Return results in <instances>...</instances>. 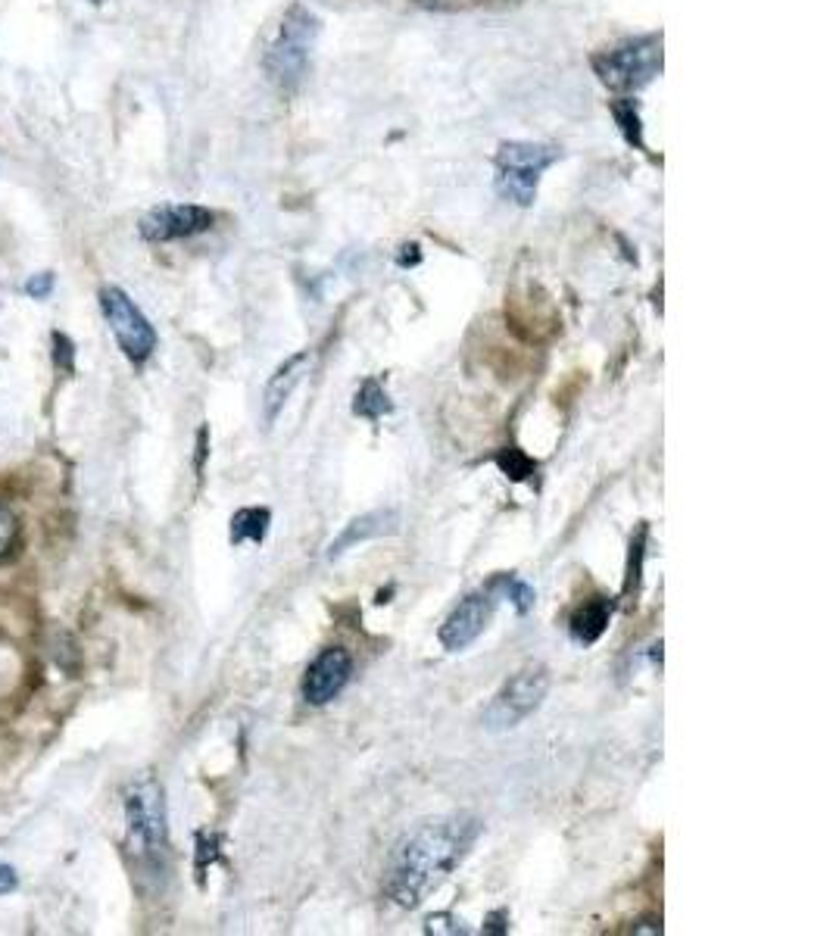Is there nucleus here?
I'll return each mask as SVG.
<instances>
[{
  "label": "nucleus",
  "instance_id": "1",
  "mask_svg": "<svg viewBox=\"0 0 833 936\" xmlns=\"http://www.w3.org/2000/svg\"><path fill=\"white\" fill-rule=\"evenodd\" d=\"M478 834L481 821L475 815H450L415 827L390 858L384 893L403 908L422 905L456 871Z\"/></svg>",
  "mask_w": 833,
  "mask_h": 936
},
{
  "label": "nucleus",
  "instance_id": "2",
  "mask_svg": "<svg viewBox=\"0 0 833 936\" xmlns=\"http://www.w3.org/2000/svg\"><path fill=\"white\" fill-rule=\"evenodd\" d=\"M319 38V16L306 10L303 4H291L284 10L275 35L269 38L266 50H263V72L269 75V82L291 94L300 88L306 66H309V54L316 47Z\"/></svg>",
  "mask_w": 833,
  "mask_h": 936
},
{
  "label": "nucleus",
  "instance_id": "3",
  "mask_svg": "<svg viewBox=\"0 0 833 936\" xmlns=\"http://www.w3.org/2000/svg\"><path fill=\"white\" fill-rule=\"evenodd\" d=\"M546 693H550V671H546L543 665H525L522 671H515L497 693H493L481 721L490 734L515 731L518 724H522L525 718H531L543 706Z\"/></svg>",
  "mask_w": 833,
  "mask_h": 936
},
{
  "label": "nucleus",
  "instance_id": "4",
  "mask_svg": "<svg viewBox=\"0 0 833 936\" xmlns=\"http://www.w3.org/2000/svg\"><path fill=\"white\" fill-rule=\"evenodd\" d=\"M556 147L534 141H506L497 150V191L515 206H531L540 175L556 163Z\"/></svg>",
  "mask_w": 833,
  "mask_h": 936
},
{
  "label": "nucleus",
  "instance_id": "5",
  "mask_svg": "<svg viewBox=\"0 0 833 936\" xmlns=\"http://www.w3.org/2000/svg\"><path fill=\"white\" fill-rule=\"evenodd\" d=\"M125 821L128 840L141 855H156L166 849V796L160 780L153 774H141L125 787Z\"/></svg>",
  "mask_w": 833,
  "mask_h": 936
},
{
  "label": "nucleus",
  "instance_id": "6",
  "mask_svg": "<svg viewBox=\"0 0 833 936\" xmlns=\"http://www.w3.org/2000/svg\"><path fill=\"white\" fill-rule=\"evenodd\" d=\"M593 69L600 75V82L612 91H640L662 69V38H640L612 47L606 54H596Z\"/></svg>",
  "mask_w": 833,
  "mask_h": 936
},
{
  "label": "nucleus",
  "instance_id": "7",
  "mask_svg": "<svg viewBox=\"0 0 833 936\" xmlns=\"http://www.w3.org/2000/svg\"><path fill=\"white\" fill-rule=\"evenodd\" d=\"M97 300H100L103 319H107L119 350L132 359L135 366L147 362L156 350V331L150 319L138 309V303L119 288H103Z\"/></svg>",
  "mask_w": 833,
  "mask_h": 936
},
{
  "label": "nucleus",
  "instance_id": "8",
  "mask_svg": "<svg viewBox=\"0 0 833 936\" xmlns=\"http://www.w3.org/2000/svg\"><path fill=\"white\" fill-rule=\"evenodd\" d=\"M213 213L206 206H194V203H163L153 206L150 213L141 216L138 231L141 238L150 244H169V241H181V238H194V234H203L213 228Z\"/></svg>",
  "mask_w": 833,
  "mask_h": 936
},
{
  "label": "nucleus",
  "instance_id": "9",
  "mask_svg": "<svg viewBox=\"0 0 833 936\" xmlns=\"http://www.w3.org/2000/svg\"><path fill=\"white\" fill-rule=\"evenodd\" d=\"M353 678V656L344 646H325L322 653L309 662L300 693L309 706H328L331 699L344 693Z\"/></svg>",
  "mask_w": 833,
  "mask_h": 936
},
{
  "label": "nucleus",
  "instance_id": "10",
  "mask_svg": "<svg viewBox=\"0 0 833 936\" xmlns=\"http://www.w3.org/2000/svg\"><path fill=\"white\" fill-rule=\"evenodd\" d=\"M493 609H497V593L493 590H478V593H468L465 600L450 612V618L444 621V628H440V643L450 653H459V649L472 646L493 618Z\"/></svg>",
  "mask_w": 833,
  "mask_h": 936
},
{
  "label": "nucleus",
  "instance_id": "11",
  "mask_svg": "<svg viewBox=\"0 0 833 936\" xmlns=\"http://www.w3.org/2000/svg\"><path fill=\"white\" fill-rule=\"evenodd\" d=\"M309 369H312V353L300 350V353L284 359L281 366L272 372V378L266 381V390H263V419H266V425L278 422V415L284 412V406H288V400L294 397V390L303 384Z\"/></svg>",
  "mask_w": 833,
  "mask_h": 936
},
{
  "label": "nucleus",
  "instance_id": "12",
  "mask_svg": "<svg viewBox=\"0 0 833 936\" xmlns=\"http://www.w3.org/2000/svg\"><path fill=\"white\" fill-rule=\"evenodd\" d=\"M390 531H397V512L394 509H378V512L362 515V518H353V522L344 528V534L328 546V556L337 559L341 553H347L350 546L381 537V534H390Z\"/></svg>",
  "mask_w": 833,
  "mask_h": 936
},
{
  "label": "nucleus",
  "instance_id": "13",
  "mask_svg": "<svg viewBox=\"0 0 833 936\" xmlns=\"http://www.w3.org/2000/svg\"><path fill=\"white\" fill-rule=\"evenodd\" d=\"M609 621H612V603L606 600V596H593V600H587L575 615H571V621H568L571 640L581 643V646H593L606 634Z\"/></svg>",
  "mask_w": 833,
  "mask_h": 936
},
{
  "label": "nucleus",
  "instance_id": "14",
  "mask_svg": "<svg viewBox=\"0 0 833 936\" xmlns=\"http://www.w3.org/2000/svg\"><path fill=\"white\" fill-rule=\"evenodd\" d=\"M272 525V512L263 506H247L231 515V543H263Z\"/></svg>",
  "mask_w": 833,
  "mask_h": 936
},
{
  "label": "nucleus",
  "instance_id": "15",
  "mask_svg": "<svg viewBox=\"0 0 833 936\" xmlns=\"http://www.w3.org/2000/svg\"><path fill=\"white\" fill-rule=\"evenodd\" d=\"M390 409H394V403H390L387 390L378 378H366L353 394V415H359V419H366V422H381Z\"/></svg>",
  "mask_w": 833,
  "mask_h": 936
},
{
  "label": "nucleus",
  "instance_id": "16",
  "mask_svg": "<svg viewBox=\"0 0 833 936\" xmlns=\"http://www.w3.org/2000/svg\"><path fill=\"white\" fill-rule=\"evenodd\" d=\"M487 590L506 596V600L515 606V612H518V615H528V612L534 609V600H537L534 587H531V584H525L522 578H515V575H500V578H493V581L487 584Z\"/></svg>",
  "mask_w": 833,
  "mask_h": 936
},
{
  "label": "nucleus",
  "instance_id": "17",
  "mask_svg": "<svg viewBox=\"0 0 833 936\" xmlns=\"http://www.w3.org/2000/svg\"><path fill=\"white\" fill-rule=\"evenodd\" d=\"M497 465H500V472H503L506 478H512V481H528V478L537 472V462H534L528 453L518 450V447L500 450V453H497Z\"/></svg>",
  "mask_w": 833,
  "mask_h": 936
},
{
  "label": "nucleus",
  "instance_id": "18",
  "mask_svg": "<svg viewBox=\"0 0 833 936\" xmlns=\"http://www.w3.org/2000/svg\"><path fill=\"white\" fill-rule=\"evenodd\" d=\"M612 116L618 119L621 135L628 138V144L643 147V125H640V116H637V110H634V103H631V100H615V103H612Z\"/></svg>",
  "mask_w": 833,
  "mask_h": 936
},
{
  "label": "nucleus",
  "instance_id": "19",
  "mask_svg": "<svg viewBox=\"0 0 833 936\" xmlns=\"http://www.w3.org/2000/svg\"><path fill=\"white\" fill-rule=\"evenodd\" d=\"M19 518H16V512L10 509V506H4L0 503V559H4L13 546H16V540H19Z\"/></svg>",
  "mask_w": 833,
  "mask_h": 936
},
{
  "label": "nucleus",
  "instance_id": "20",
  "mask_svg": "<svg viewBox=\"0 0 833 936\" xmlns=\"http://www.w3.org/2000/svg\"><path fill=\"white\" fill-rule=\"evenodd\" d=\"M643 543H646V528H640L637 540L631 543V562H628V581H624V593H631L640 584V571H643Z\"/></svg>",
  "mask_w": 833,
  "mask_h": 936
},
{
  "label": "nucleus",
  "instance_id": "21",
  "mask_svg": "<svg viewBox=\"0 0 833 936\" xmlns=\"http://www.w3.org/2000/svg\"><path fill=\"white\" fill-rule=\"evenodd\" d=\"M54 359H57V366L63 369V372H72V362H75V347H72V341L66 334H54Z\"/></svg>",
  "mask_w": 833,
  "mask_h": 936
},
{
  "label": "nucleus",
  "instance_id": "22",
  "mask_svg": "<svg viewBox=\"0 0 833 936\" xmlns=\"http://www.w3.org/2000/svg\"><path fill=\"white\" fill-rule=\"evenodd\" d=\"M50 291H54V275H50V272H38L35 278L25 281V294L35 297V300H44Z\"/></svg>",
  "mask_w": 833,
  "mask_h": 936
},
{
  "label": "nucleus",
  "instance_id": "23",
  "mask_svg": "<svg viewBox=\"0 0 833 936\" xmlns=\"http://www.w3.org/2000/svg\"><path fill=\"white\" fill-rule=\"evenodd\" d=\"M16 883H19L16 871H13L10 865H0V896L13 893V890H16Z\"/></svg>",
  "mask_w": 833,
  "mask_h": 936
},
{
  "label": "nucleus",
  "instance_id": "24",
  "mask_svg": "<svg viewBox=\"0 0 833 936\" xmlns=\"http://www.w3.org/2000/svg\"><path fill=\"white\" fill-rule=\"evenodd\" d=\"M206 444H210V431H206V428H200V434H197V472H203Z\"/></svg>",
  "mask_w": 833,
  "mask_h": 936
},
{
  "label": "nucleus",
  "instance_id": "25",
  "mask_svg": "<svg viewBox=\"0 0 833 936\" xmlns=\"http://www.w3.org/2000/svg\"><path fill=\"white\" fill-rule=\"evenodd\" d=\"M88 4H103V0H88Z\"/></svg>",
  "mask_w": 833,
  "mask_h": 936
}]
</instances>
